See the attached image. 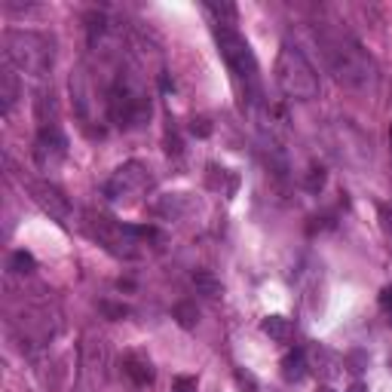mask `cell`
I'll list each match as a JSON object with an SVG mask.
<instances>
[{"mask_svg":"<svg viewBox=\"0 0 392 392\" xmlns=\"http://www.w3.org/2000/svg\"><path fill=\"white\" fill-rule=\"evenodd\" d=\"M215 37H218V46H221V55H224L227 68L233 71L236 83L245 89V98L254 102L261 95V77H258V62H254V53L248 46V40L233 25H215Z\"/></svg>","mask_w":392,"mask_h":392,"instance_id":"obj_1","label":"cell"},{"mask_svg":"<svg viewBox=\"0 0 392 392\" xmlns=\"http://www.w3.org/2000/svg\"><path fill=\"white\" fill-rule=\"evenodd\" d=\"M276 86L295 102H312L319 95V77L301 49L285 44L276 55Z\"/></svg>","mask_w":392,"mask_h":392,"instance_id":"obj_2","label":"cell"},{"mask_svg":"<svg viewBox=\"0 0 392 392\" xmlns=\"http://www.w3.org/2000/svg\"><path fill=\"white\" fill-rule=\"evenodd\" d=\"M3 46H6V62L16 65L22 74L40 77L53 65V44L34 31H6Z\"/></svg>","mask_w":392,"mask_h":392,"instance_id":"obj_3","label":"cell"},{"mask_svg":"<svg viewBox=\"0 0 392 392\" xmlns=\"http://www.w3.org/2000/svg\"><path fill=\"white\" fill-rule=\"evenodd\" d=\"M328 59H331V68L337 74V80H344L346 86L365 89L374 83V65L362 53V46L353 44V40H334L328 46Z\"/></svg>","mask_w":392,"mask_h":392,"instance_id":"obj_4","label":"cell"},{"mask_svg":"<svg viewBox=\"0 0 392 392\" xmlns=\"http://www.w3.org/2000/svg\"><path fill=\"white\" fill-rule=\"evenodd\" d=\"M147 181H151V175H147V169L141 162H126L108 181V196L113 203H135V199L144 194Z\"/></svg>","mask_w":392,"mask_h":392,"instance_id":"obj_5","label":"cell"},{"mask_svg":"<svg viewBox=\"0 0 392 392\" xmlns=\"http://www.w3.org/2000/svg\"><path fill=\"white\" fill-rule=\"evenodd\" d=\"M34 156H37L40 169H46V172H55V169L65 162V156H68V141H65V135L55 129V126L44 129V132H40V138H37V147H34Z\"/></svg>","mask_w":392,"mask_h":392,"instance_id":"obj_6","label":"cell"},{"mask_svg":"<svg viewBox=\"0 0 392 392\" xmlns=\"http://www.w3.org/2000/svg\"><path fill=\"white\" fill-rule=\"evenodd\" d=\"M261 331L270 334L273 340H279V344H288L291 334H295V325H291V319H285V316H267L261 322Z\"/></svg>","mask_w":392,"mask_h":392,"instance_id":"obj_7","label":"cell"},{"mask_svg":"<svg viewBox=\"0 0 392 392\" xmlns=\"http://www.w3.org/2000/svg\"><path fill=\"white\" fill-rule=\"evenodd\" d=\"M282 377L285 380H291V383H297V380H304L306 377V359H304L301 349H295V353H288L282 359Z\"/></svg>","mask_w":392,"mask_h":392,"instance_id":"obj_8","label":"cell"},{"mask_svg":"<svg viewBox=\"0 0 392 392\" xmlns=\"http://www.w3.org/2000/svg\"><path fill=\"white\" fill-rule=\"evenodd\" d=\"M126 374H129L135 383H141V386H147V383H153L151 362H144V359H135V355H129V359H126Z\"/></svg>","mask_w":392,"mask_h":392,"instance_id":"obj_9","label":"cell"},{"mask_svg":"<svg viewBox=\"0 0 392 392\" xmlns=\"http://www.w3.org/2000/svg\"><path fill=\"white\" fill-rule=\"evenodd\" d=\"M19 95V86H16V74L12 71H6L3 77H0V98H3V111L12 108V102H16Z\"/></svg>","mask_w":392,"mask_h":392,"instance_id":"obj_10","label":"cell"},{"mask_svg":"<svg viewBox=\"0 0 392 392\" xmlns=\"http://www.w3.org/2000/svg\"><path fill=\"white\" fill-rule=\"evenodd\" d=\"M10 267L16 270V273H31V270H34V258L28 252H16V254H12V261H10Z\"/></svg>","mask_w":392,"mask_h":392,"instance_id":"obj_11","label":"cell"},{"mask_svg":"<svg viewBox=\"0 0 392 392\" xmlns=\"http://www.w3.org/2000/svg\"><path fill=\"white\" fill-rule=\"evenodd\" d=\"M190 132L199 135V138H205V135H212V123H209L205 117H199V120H194V123H190Z\"/></svg>","mask_w":392,"mask_h":392,"instance_id":"obj_12","label":"cell"},{"mask_svg":"<svg viewBox=\"0 0 392 392\" xmlns=\"http://www.w3.org/2000/svg\"><path fill=\"white\" fill-rule=\"evenodd\" d=\"M236 383L242 389H248V392H258V383H254V377L248 374V371H236Z\"/></svg>","mask_w":392,"mask_h":392,"instance_id":"obj_13","label":"cell"},{"mask_svg":"<svg viewBox=\"0 0 392 392\" xmlns=\"http://www.w3.org/2000/svg\"><path fill=\"white\" fill-rule=\"evenodd\" d=\"M172 392H196V377H178Z\"/></svg>","mask_w":392,"mask_h":392,"instance_id":"obj_14","label":"cell"},{"mask_svg":"<svg viewBox=\"0 0 392 392\" xmlns=\"http://www.w3.org/2000/svg\"><path fill=\"white\" fill-rule=\"evenodd\" d=\"M178 316H181V325L184 328H190V325H194V319H196V312L190 310L187 304H184V306H178Z\"/></svg>","mask_w":392,"mask_h":392,"instance_id":"obj_15","label":"cell"},{"mask_svg":"<svg viewBox=\"0 0 392 392\" xmlns=\"http://www.w3.org/2000/svg\"><path fill=\"white\" fill-rule=\"evenodd\" d=\"M380 306H383V310H389V312H392V285H386V288L380 291Z\"/></svg>","mask_w":392,"mask_h":392,"instance_id":"obj_16","label":"cell"},{"mask_svg":"<svg viewBox=\"0 0 392 392\" xmlns=\"http://www.w3.org/2000/svg\"><path fill=\"white\" fill-rule=\"evenodd\" d=\"M383 221H386V230L392 233V205H383Z\"/></svg>","mask_w":392,"mask_h":392,"instance_id":"obj_17","label":"cell"},{"mask_svg":"<svg viewBox=\"0 0 392 392\" xmlns=\"http://www.w3.org/2000/svg\"><path fill=\"white\" fill-rule=\"evenodd\" d=\"M346 392H368V386H365V383H353Z\"/></svg>","mask_w":392,"mask_h":392,"instance_id":"obj_18","label":"cell"},{"mask_svg":"<svg viewBox=\"0 0 392 392\" xmlns=\"http://www.w3.org/2000/svg\"><path fill=\"white\" fill-rule=\"evenodd\" d=\"M316 392H337V389H331V386H319Z\"/></svg>","mask_w":392,"mask_h":392,"instance_id":"obj_19","label":"cell"},{"mask_svg":"<svg viewBox=\"0 0 392 392\" xmlns=\"http://www.w3.org/2000/svg\"><path fill=\"white\" fill-rule=\"evenodd\" d=\"M389 138H392V129H389Z\"/></svg>","mask_w":392,"mask_h":392,"instance_id":"obj_20","label":"cell"}]
</instances>
